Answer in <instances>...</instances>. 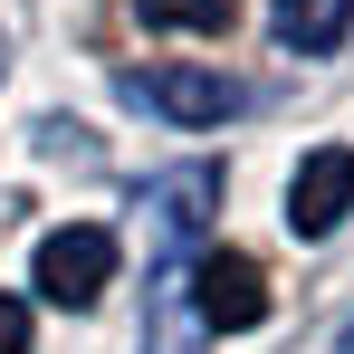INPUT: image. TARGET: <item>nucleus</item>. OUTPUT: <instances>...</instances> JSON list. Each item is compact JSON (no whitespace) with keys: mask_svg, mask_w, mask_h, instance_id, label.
<instances>
[{"mask_svg":"<svg viewBox=\"0 0 354 354\" xmlns=\"http://www.w3.org/2000/svg\"><path fill=\"white\" fill-rule=\"evenodd\" d=\"M354 211V144H316L288 173V230L297 239H335Z\"/></svg>","mask_w":354,"mask_h":354,"instance_id":"3","label":"nucleus"},{"mask_svg":"<svg viewBox=\"0 0 354 354\" xmlns=\"http://www.w3.org/2000/svg\"><path fill=\"white\" fill-rule=\"evenodd\" d=\"M124 268V239L106 221H67V230L39 239V259H29V288L48 297V306H96V297L115 288Z\"/></svg>","mask_w":354,"mask_h":354,"instance_id":"1","label":"nucleus"},{"mask_svg":"<svg viewBox=\"0 0 354 354\" xmlns=\"http://www.w3.org/2000/svg\"><path fill=\"white\" fill-rule=\"evenodd\" d=\"M268 29H278V48H297V58H326L354 29V0H268Z\"/></svg>","mask_w":354,"mask_h":354,"instance_id":"6","label":"nucleus"},{"mask_svg":"<svg viewBox=\"0 0 354 354\" xmlns=\"http://www.w3.org/2000/svg\"><path fill=\"white\" fill-rule=\"evenodd\" d=\"M134 19L144 29H201V39H221L230 29V0H134Z\"/></svg>","mask_w":354,"mask_h":354,"instance_id":"7","label":"nucleus"},{"mask_svg":"<svg viewBox=\"0 0 354 354\" xmlns=\"http://www.w3.org/2000/svg\"><path fill=\"white\" fill-rule=\"evenodd\" d=\"M124 96H144V106L173 115L182 134L239 115V77H221V67H144V77H124Z\"/></svg>","mask_w":354,"mask_h":354,"instance_id":"4","label":"nucleus"},{"mask_svg":"<svg viewBox=\"0 0 354 354\" xmlns=\"http://www.w3.org/2000/svg\"><path fill=\"white\" fill-rule=\"evenodd\" d=\"M192 316L201 335H249L268 326V278L249 249H192Z\"/></svg>","mask_w":354,"mask_h":354,"instance_id":"2","label":"nucleus"},{"mask_svg":"<svg viewBox=\"0 0 354 354\" xmlns=\"http://www.w3.org/2000/svg\"><path fill=\"white\" fill-rule=\"evenodd\" d=\"M144 354H211L201 316H192V249H163L153 297H144Z\"/></svg>","mask_w":354,"mask_h":354,"instance_id":"5","label":"nucleus"},{"mask_svg":"<svg viewBox=\"0 0 354 354\" xmlns=\"http://www.w3.org/2000/svg\"><path fill=\"white\" fill-rule=\"evenodd\" d=\"M345 354H354V326H345Z\"/></svg>","mask_w":354,"mask_h":354,"instance_id":"9","label":"nucleus"},{"mask_svg":"<svg viewBox=\"0 0 354 354\" xmlns=\"http://www.w3.org/2000/svg\"><path fill=\"white\" fill-rule=\"evenodd\" d=\"M0 354H29V297L0 288Z\"/></svg>","mask_w":354,"mask_h":354,"instance_id":"8","label":"nucleus"}]
</instances>
